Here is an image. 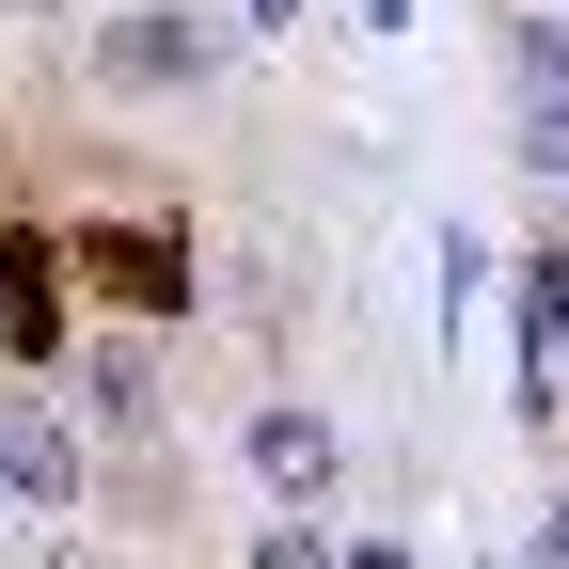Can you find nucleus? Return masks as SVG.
<instances>
[{
	"mask_svg": "<svg viewBox=\"0 0 569 569\" xmlns=\"http://www.w3.org/2000/svg\"><path fill=\"white\" fill-rule=\"evenodd\" d=\"M522 174H569V96H522Z\"/></svg>",
	"mask_w": 569,
	"mask_h": 569,
	"instance_id": "1a4fd4ad",
	"label": "nucleus"
},
{
	"mask_svg": "<svg viewBox=\"0 0 569 569\" xmlns=\"http://www.w3.org/2000/svg\"><path fill=\"white\" fill-rule=\"evenodd\" d=\"M253 569H332V538H317V522H269V538H253Z\"/></svg>",
	"mask_w": 569,
	"mask_h": 569,
	"instance_id": "9d476101",
	"label": "nucleus"
},
{
	"mask_svg": "<svg viewBox=\"0 0 569 569\" xmlns=\"http://www.w3.org/2000/svg\"><path fill=\"white\" fill-rule=\"evenodd\" d=\"M522 569H569V490L538 507V538H522Z\"/></svg>",
	"mask_w": 569,
	"mask_h": 569,
	"instance_id": "9b49d317",
	"label": "nucleus"
},
{
	"mask_svg": "<svg viewBox=\"0 0 569 569\" xmlns=\"http://www.w3.org/2000/svg\"><path fill=\"white\" fill-rule=\"evenodd\" d=\"M0 490H17L32 522H63V507H80V427H63L48 396H0Z\"/></svg>",
	"mask_w": 569,
	"mask_h": 569,
	"instance_id": "7ed1b4c3",
	"label": "nucleus"
},
{
	"mask_svg": "<svg viewBox=\"0 0 569 569\" xmlns=\"http://www.w3.org/2000/svg\"><path fill=\"white\" fill-rule=\"evenodd\" d=\"M332 459H348V443H332V411H301V396H269V411H253V475L284 490V507H317Z\"/></svg>",
	"mask_w": 569,
	"mask_h": 569,
	"instance_id": "423d86ee",
	"label": "nucleus"
},
{
	"mask_svg": "<svg viewBox=\"0 0 569 569\" xmlns=\"http://www.w3.org/2000/svg\"><path fill=\"white\" fill-rule=\"evenodd\" d=\"M522 411H569V253H522Z\"/></svg>",
	"mask_w": 569,
	"mask_h": 569,
	"instance_id": "39448f33",
	"label": "nucleus"
},
{
	"mask_svg": "<svg viewBox=\"0 0 569 569\" xmlns=\"http://www.w3.org/2000/svg\"><path fill=\"white\" fill-rule=\"evenodd\" d=\"M348 569H411V553H348Z\"/></svg>",
	"mask_w": 569,
	"mask_h": 569,
	"instance_id": "f8f14e48",
	"label": "nucleus"
},
{
	"mask_svg": "<svg viewBox=\"0 0 569 569\" xmlns=\"http://www.w3.org/2000/svg\"><path fill=\"white\" fill-rule=\"evenodd\" d=\"M63 269H96L127 317H174V301H190V238H159V222H96V238H63Z\"/></svg>",
	"mask_w": 569,
	"mask_h": 569,
	"instance_id": "f03ea898",
	"label": "nucleus"
},
{
	"mask_svg": "<svg viewBox=\"0 0 569 569\" xmlns=\"http://www.w3.org/2000/svg\"><path fill=\"white\" fill-rule=\"evenodd\" d=\"M48 348H63V238L17 222L0 238V365H48Z\"/></svg>",
	"mask_w": 569,
	"mask_h": 569,
	"instance_id": "20e7f679",
	"label": "nucleus"
},
{
	"mask_svg": "<svg viewBox=\"0 0 569 569\" xmlns=\"http://www.w3.org/2000/svg\"><path fill=\"white\" fill-rule=\"evenodd\" d=\"M507 63H522V96H569V17H522Z\"/></svg>",
	"mask_w": 569,
	"mask_h": 569,
	"instance_id": "6e6552de",
	"label": "nucleus"
},
{
	"mask_svg": "<svg viewBox=\"0 0 569 569\" xmlns=\"http://www.w3.org/2000/svg\"><path fill=\"white\" fill-rule=\"evenodd\" d=\"M206 63H222V17H190V0H142V17L96 32V80L111 96H190Z\"/></svg>",
	"mask_w": 569,
	"mask_h": 569,
	"instance_id": "f257e3e1",
	"label": "nucleus"
},
{
	"mask_svg": "<svg viewBox=\"0 0 569 569\" xmlns=\"http://www.w3.org/2000/svg\"><path fill=\"white\" fill-rule=\"evenodd\" d=\"M80 411H96V427H159V348H142V332H111L96 365H80Z\"/></svg>",
	"mask_w": 569,
	"mask_h": 569,
	"instance_id": "0eeeda50",
	"label": "nucleus"
}]
</instances>
